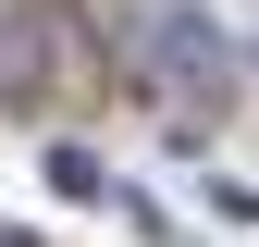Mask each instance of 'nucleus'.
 <instances>
[{
	"label": "nucleus",
	"instance_id": "7ed1b4c3",
	"mask_svg": "<svg viewBox=\"0 0 259 247\" xmlns=\"http://www.w3.org/2000/svg\"><path fill=\"white\" fill-rule=\"evenodd\" d=\"M0 247H37V235H13V223H0Z\"/></svg>",
	"mask_w": 259,
	"mask_h": 247
},
{
	"label": "nucleus",
	"instance_id": "f03ea898",
	"mask_svg": "<svg viewBox=\"0 0 259 247\" xmlns=\"http://www.w3.org/2000/svg\"><path fill=\"white\" fill-rule=\"evenodd\" d=\"M50 185H62V198H111V173L87 161V148H50Z\"/></svg>",
	"mask_w": 259,
	"mask_h": 247
},
{
	"label": "nucleus",
	"instance_id": "f257e3e1",
	"mask_svg": "<svg viewBox=\"0 0 259 247\" xmlns=\"http://www.w3.org/2000/svg\"><path fill=\"white\" fill-rule=\"evenodd\" d=\"M123 50H136V87L160 111H198V99H222V74H235V37H222L210 0H148V13L123 25Z\"/></svg>",
	"mask_w": 259,
	"mask_h": 247
}]
</instances>
